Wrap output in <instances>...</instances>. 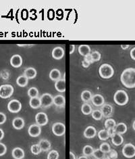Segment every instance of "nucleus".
<instances>
[{
	"label": "nucleus",
	"instance_id": "nucleus-47",
	"mask_svg": "<svg viewBox=\"0 0 135 159\" xmlns=\"http://www.w3.org/2000/svg\"><path fill=\"white\" fill-rule=\"evenodd\" d=\"M75 51V45H70V54H72Z\"/></svg>",
	"mask_w": 135,
	"mask_h": 159
},
{
	"label": "nucleus",
	"instance_id": "nucleus-24",
	"mask_svg": "<svg viewBox=\"0 0 135 159\" xmlns=\"http://www.w3.org/2000/svg\"><path fill=\"white\" fill-rule=\"evenodd\" d=\"M50 78L54 81L59 80L61 79V72L57 69H52L50 73Z\"/></svg>",
	"mask_w": 135,
	"mask_h": 159
},
{
	"label": "nucleus",
	"instance_id": "nucleus-51",
	"mask_svg": "<svg viewBox=\"0 0 135 159\" xmlns=\"http://www.w3.org/2000/svg\"><path fill=\"white\" fill-rule=\"evenodd\" d=\"M77 159H89L87 157L85 156V155H83V156H81L80 157H78Z\"/></svg>",
	"mask_w": 135,
	"mask_h": 159
},
{
	"label": "nucleus",
	"instance_id": "nucleus-12",
	"mask_svg": "<svg viewBox=\"0 0 135 159\" xmlns=\"http://www.w3.org/2000/svg\"><path fill=\"white\" fill-rule=\"evenodd\" d=\"M65 54V51L62 47H55L51 52V56L55 60H61Z\"/></svg>",
	"mask_w": 135,
	"mask_h": 159
},
{
	"label": "nucleus",
	"instance_id": "nucleus-21",
	"mask_svg": "<svg viewBox=\"0 0 135 159\" xmlns=\"http://www.w3.org/2000/svg\"><path fill=\"white\" fill-rule=\"evenodd\" d=\"M37 75V72L35 69H34L33 67H28L24 70L23 75H24L28 79H33L36 77Z\"/></svg>",
	"mask_w": 135,
	"mask_h": 159
},
{
	"label": "nucleus",
	"instance_id": "nucleus-16",
	"mask_svg": "<svg viewBox=\"0 0 135 159\" xmlns=\"http://www.w3.org/2000/svg\"><path fill=\"white\" fill-rule=\"evenodd\" d=\"M97 135L96 129L93 126H88L84 131V136L87 139H92Z\"/></svg>",
	"mask_w": 135,
	"mask_h": 159
},
{
	"label": "nucleus",
	"instance_id": "nucleus-39",
	"mask_svg": "<svg viewBox=\"0 0 135 159\" xmlns=\"http://www.w3.org/2000/svg\"><path fill=\"white\" fill-rule=\"evenodd\" d=\"M91 56H92V59L93 62H98L100 60L101 58V55L99 52L97 51H94L91 53Z\"/></svg>",
	"mask_w": 135,
	"mask_h": 159
},
{
	"label": "nucleus",
	"instance_id": "nucleus-37",
	"mask_svg": "<svg viewBox=\"0 0 135 159\" xmlns=\"http://www.w3.org/2000/svg\"><path fill=\"white\" fill-rule=\"evenodd\" d=\"M99 149L105 154H108L111 150V147L108 143L103 142L101 143L99 147Z\"/></svg>",
	"mask_w": 135,
	"mask_h": 159
},
{
	"label": "nucleus",
	"instance_id": "nucleus-18",
	"mask_svg": "<svg viewBox=\"0 0 135 159\" xmlns=\"http://www.w3.org/2000/svg\"><path fill=\"white\" fill-rule=\"evenodd\" d=\"M55 88L58 92L63 93L66 92V80L65 79H60L59 80L55 81Z\"/></svg>",
	"mask_w": 135,
	"mask_h": 159
},
{
	"label": "nucleus",
	"instance_id": "nucleus-32",
	"mask_svg": "<svg viewBox=\"0 0 135 159\" xmlns=\"http://www.w3.org/2000/svg\"><path fill=\"white\" fill-rule=\"evenodd\" d=\"M91 116L92 118L96 120H100L103 118L102 112H101V110L99 109H96L94 110V111H93L91 113Z\"/></svg>",
	"mask_w": 135,
	"mask_h": 159
},
{
	"label": "nucleus",
	"instance_id": "nucleus-38",
	"mask_svg": "<svg viewBox=\"0 0 135 159\" xmlns=\"http://www.w3.org/2000/svg\"><path fill=\"white\" fill-rule=\"evenodd\" d=\"M59 157V154L58 151L55 150H52L49 152L47 157V159H58Z\"/></svg>",
	"mask_w": 135,
	"mask_h": 159
},
{
	"label": "nucleus",
	"instance_id": "nucleus-13",
	"mask_svg": "<svg viewBox=\"0 0 135 159\" xmlns=\"http://www.w3.org/2000/svg\"><path fill=\"white\" fill-rule=\"evenodd\" d=\"M10 64L14 68H19L22 64V58L19 54L13 55L10 58Z\"/></svg>",
	"mask_w": 135,
	"mask_h": 159
},
{
	"label": "nucleus",
	"instance_id": "nucleus-27",
	"mask_svg": "<svg viewBox=\"0 0 135 159\" xmlns=\"http://www.w3.org/2000/svg\"><path fill=\"white\" fill-rule=\"evenodd\" d=\"M93 95L91 92L89 90H84L83 92L81 93V98L82 101H83L85 103H87L88 102L91 101Z\"/></svg>",
	"mask_w": 135,
	"mask_h": 159
},
{
	"label": "nucleus",
	"instance_id": "nucleus-48",
	"mask_svg": "<svg viewBox=\"0 0 135 159\" xmlns=\"http://www.w3.org/2000/svg\"><path fill=\"white\" fill-rule=\"evenodd\" d=\"M3 137H4V131L0 128V140H2L3 138Z\"/></svg>",
	"mask_w": 135,
	"mask_h": 159
},
{
	"label": "nucleus",
	"instance_id": "nucleus-19",
	"mask_svg": "<svg viewBox=\"0 0 135 159\" xmlns=\"http://www.w3.org/2000/svg\"><path fill=\"white\" fill-rule=\"evenodd\" d=\"M38 143L41 150H42V152H47V151L50 150L51 148V144L50 142L46 139H41Z\"/></svg>",
	"mask_w": 135,
	"mask_h": 159
},
{
	"label": "nucleus",
	"instance_id": "nucleus-40",
	"mask_svg": "<svg viewBox=\"0 0 135 159\" xmlns=\"http://www.w3.org/2000/svg\"><path fill=\"white\" fill-rule=\"evenodd\" d=\"M108 157L110 158V159H117L118 157V152H116L115 150H111L110 151V152H109L108 154Z\"/></svg>",
	"mask_w": 135,
	"mask_h": 159
},
{
	"label": "nucleus",
	"instance_id": "nucleus-1",
	"mask_svg": "<svg viewBox=\"0 0 135 159\" xmlns=\"http://www.w3.org/2000/svg\"><path fill=\"white\" fill-rule=\"evenodd\" d=\"M120 81L122 85L127 88H135V69L128 68L124 70L120 75Z\"/></svg>",
	"mask_w": 135,
	"mask_h": 159
},
{
	"label": "nucleus",
	"instance_id": "nucleus-36",
	"mask_svg": "<svg viewBox=\"0 0 135 159\" xmlns=\"http://www.w3.org/2000/svg\"><path fill=\"white\" fill-rule=\"evenodd\" d=\"M31 152L34 155H39V154H41V152H42V150H41L39 143H37V144H33L31 146Z\"/></svg>",
	"mask_w": 135,
	"mask_h": 159
},
{
	"label": "nucleus",
	"instance_id": "nucleus-45",
	"mask_svg": "<svg viewBox=\"0 0 135 159\" xmlns=\"http://www.w3.org/2000/svg\"><path fill=\"white\" fill-rule=\"evenodd\" d=\"M130 55L131 58L135 60V47L133 48V49H131L130 52Z\"/></svg>",
	"mask_w": 135,
	"mask_h": 159
},
{
	"label": "nucleus",
	"instance_id": "nucleus-6",
	"mask_svg": "<svg viewBox=\"0 0 135 159\" xmlns=\"http://www.w3.org/2000/svg\"><path fill=\"white\" fill-rule=\"evenodd\" d=\"M51 129L53 134L56 136H58V137L63 135L66 133L65 125L60 122L55 123L53 125H52Z\"/></svg>",
	"mask_w": 135,
	"mask_h": 159
},
{
	"label": "nucleus",
	"instance_id": "nucleus-34",
	"mask_svg": "<svg viewBox=\"0 0 135 159\" xmlns=\"http://www.w3.org/2000/svg\"><path fill=\"white\" fill-rule=\"evenodd\" d=\"M27 94H28V96L31 98L38 97V96H39V90L37 89V88H35V87H32V88H31L28 90Z\"/></svg>",
	"mask_w": 135,
	"mask_h": 159
},
{
	"label": "nucleus",
	"instance_id": "nucleus-28",
	"mask_svg": "<svg viewBox=\"0 0 135 159\" xmlns=\"http://www.w3.org/2000/svg\"><path fill=\"white\" fill-rule=\"evenodd\" d=\"M29 79L26 77L24 75H21L19 76L16 79V83L18 86L21 87V88H24V87L28 85Z\"/></svg>",
	"mask_w": 135,
	"mask_h": 159
},
{
	"label": "nucleus",
	"instance_id": "nucleus-5",
	"mask_svg": "<svg viewBox=\"0 0 135 159\" xmlns=\"http://www.w3.org/2000/svg\"><path fill=\"white\" fill-rule=\"evenodd\" d=\"M41 107L43 108H47L50 107L51 106L54 104V97L52 96L51 94L49 93H43L42 96L40 97Z\"/></svg>",
	"mask_w": 135,
	"mask_h": 159
},
{
	"label": "nucleus",
	"instance_id": "nucleus-7",
	"mask_svg": "<svg viewBox=\"0 0 135 159\" xmlns=\"http://www.w3.org/2000/svg\"><path fill=\"white\" fill-rule=\"evenodd\" d=\"M122 154L126 158H131L135 157V146L130 143H126L122 148Z\"/></svg>",
	"mask_w": 135,
	"mask_h": 159
},
{
	"label": "nucleus",
	"instance_id": "nucleus-49",
	"mask_svg": "<svg viewBox=\"0 0 135 159\" xmlns=\"http://www.w3.org/2000/svg\"><path fill=\"white\" fill-rule=\"evenodd\" d=\"M70 159H76L75 154L72 152H70Z\"/></svg>",
	"mask_w": 135,
	"mask_h": 159
},
{
	"label": "nucleus",
	"instance_id": "nucleus-9",
	"mask_svg": "<svg viewBox=\"0 0 135 159\" xmlns=\"http://www.w3.org/2000/svg\"><path fill=\"white\" fill-rule=\"evenodd\" d=\"M35 121L39 126H45L48 123V117L46 113L41 112L37 113L35 116Z\"/></svg>",
	"mask_w": 135,
	"mask_h": 159
},
{
	"label": "nucleus",
	"instance_id": "nucleus-25",
	"mask_svg": "<svg viewBox=\"0 0 135 159\" xmlns=\"http://www.w3.org/2000/svg\"><path fill=\"white\" fill-rule=\"evenodd\" d=\"M29 105L30 107L33 109H37L40 108L41 107L40 98L36 97V98H31L29 101Z\"/></svg>",
	"mask_w": 135,
	"mask_h": 159
},
{
	"label": "nucleus",
	"instance_id": "nucleus-3",
	"mask_svg": "<svg viewBox=\"0 0 135 159\" xmlns=\"http://www.w3.org/2000/svg\"><path fill=\"white\" fill-rule=\"evenodd\" d=\"M99 73L100 77L105 79H110L113 77L114 74V70L110 64H103L99 69Z\"/></svg>",
	"mask_w": 135,
	"mask_h": 159
},
{
	"label": "nucleus",
	"instance_id": "nucleus-44",
	"mask_svg": "<svg viewBox=\"0 0 135 159\" xmlns=\"http://www.w3.org/2000/svg\"><path fill=\"white\" fill-rule=\"evenodd\" d=\"M107 131H108V134H109V135H110V137L111 138V136H113L115 134V130H114V128H111V129H107Z\"/></svg>",
	"mask_w": 135,
	"mask_h": 159
},
{
	"label": "nucleus",
	"instance_id": "nucleus-33",
	"mask_svg": "<svg viewBox=\"0 0 135 159\" xmlns=\"http://www.w3.org/2000/svg\"><path fill=\"white\" fill-rule=\"evenodd\" d=\"M92 156L96 159H103L106 157V154L103 152L99 148H98L94 150V152H93Z\"/></svg>",
	"mask_w": 135,
	"mask_h": 159
},
{
	"label": "nucleus",
	"instance_id": "nucleus-22",
	"mask_svg": "<svg viewBox=\"0 0 135 159\" xmlns=\"http://www.w3.org/2000/svg\"><path fill=\"white\" fill-rule=\"evenodd\" d=\"M111 138L112 143L116 146H120L124 142V138L122 137V135L119 134L115 133L113 136H111Z\"/></svg>",
	"mask_w": 135,
	"mask_h": 159
},
{
	"label": "nucleus",
	"instance_id": "nucleus-42",
	"mask_svg": "<svg viewBox=\"0 0 135 159\" xmlns=\"http://www.w3.org/2000/svg\"><path fill=\"white\" fill-rule=\"evenodd\" d=\"M7 119L6 115L4 114V113L0 112V125H3L6 123Z\"/></svg>",
	"mask_w": 135,
	"mask_h": 159
},
{
	"label": "nucleus",
	"instance_id": "nucleus-52",
	"mask_svg": "<svg viewBox=\"0 0 135 159\" xmlns=\"http://www.w3.org/2000/svg\"><path fill=\"white\" fill-rule=\"evenodd\" d=\"M133 129L135 131V120L133 121Z\"/></svg>",
	"mask_w": 135,
	"mask_h": 159
},
{
	"label": "nucleus",
	"instance_id": "nucleus-50",
	"mask_svg": "<svg viewBox=\"0 0 135 159\" xmlns=\"http://www.w3.org/2000/svg\"><path fill=\"white\" fill-rule=\"evenodd\" d=\"M130 45H121V48L122 49V50H127V49L129 48Z\"/></svg>",
	"mask_w": 135,
	"mask_h": 159
},
{
	"label": "nucleus",
	"instance_id": "nucleus-26",
	"mask_svg": "<svg viewBox=\"0 0 135 159\" xmlns=\"http://www.w3.org/2000/svg\"><path fill=\"white\" fill-rule=\"evenodd\" d=\"M78 52L82 56H86L87 55L91 54V48L87 45H81L78 47Z\"/></svg>",
	"mask_w": 135,
	"mask_h": 159
},
{
	"label": "nucleus",
	"instance_id": "nucleus-15",
	"mask_svg": "<svg viewBox=\"0 0 135 159\" xmlns=\"http://www.w3.org/2000/svg\"><path fill=\"white\" fill-rule=\"evenodd\" d=\"M25 125L24 120L21 118V117H16L12 120V126L17 130H20L22 129H23Z\"/></svg>",
	"mask_w": 135,
	"mask_h": 159
},
{
	"label": "nucleus",
	"instance_id": "nucleus-30",
	"mask_svg": "<svg viewBox=\"0 0 135 159\" xmlns=\"http://www.w3.org/2000/svg\"><path fill=\"white\" fill-rule=\"evenodd\" d=\"M93 152H94V148L91 146L89 145H86L84 146L83 149H82V153L86 157L92 156Z\"/></svg>",
	"mask_w": 135,
	"mask_h": 159
},
{
	"label": "nucleus",
	"instance_id": "nucleus-23",
	"mask_svg": "<svg viewBox=\"0 0 135 159\" xmlns=\"http://www.w3.org/2000/svg\"><path fill=\"white\" fill-rule=\"evenodd\" d=\"M127 128L126 125L124 123H119L118 124H116L115 127H114V130L116 134H119L120 135L124 134L127 131Z\"/></svg>",
	"mask_w": 135,
	"mask_h": 159
},
{
	"label": "nucleus",
	"instance_id": "nucleus-43",
	"mask_svg": "<svg viewBox=\"0 0 135 159\" xmlns=\"http://www.w3.org/2000/svg\"><path fill=\"white\" fill-rule=\"evenodd\" d=\"M84 60H86V61L88 62L89 63H90L91 64L93 63V59H92V56H91V54H89L87 55L86 56H85V57H84Z\"/></svg>",
	"mask_w": 135,
	"mask_h": 159
},
{
	"label": "nucleus",
	"instance_id": "nucleus-31",
	"mask_svg": "<svg viewBox=\"0 0 135 159\" xmlns=\"http://www.w3.org/2000/svg\"><path fill=\"white\" fill-rule=\"evenodd\" d=\"M98 138L100 140L102 141H106V140L108 139L110 137L109 135L108 131L107 129H101L98 132Z\"/></svg>",
	"mask_w": 135,
	"mask_h": 159
},
{
	"label": "nucleus",
	"instance_id": "nucleus-29",
	"mask_svg": "<svg viewBox=\"0 0 135 159\" xmlns=\"http://www.w3.org/2000/svg\"><path fill=\"white\" fill-rule=\"evenodd\" d=\"M93 109L91 105L88 103H84L81 107V112L85 115H89L92 113Z\"/></svg>",
	"mask_w": 135,
	"mask_h": 159
},
{
	"label": "nucleus",
	"instance_id": "nucleus-17",
	"mask_svg": "<svg viewBox=\"0 0 135 159\" xmlns=\"http://www.w3.org/2000/svg\"><path fill=\"white\" fill-rule=\"evenodd\" d=\"M12 156L14 159H23L25 156L24 150L19 147H16L12 151Z\"/></svg>",
	"mask_w": 135,
	"mask_h": 159
},
{
	"label": "nucleus",
	"instance_id": "nucleus-14",
	"mask_svg": "<svg viewBox=\"0 0 135 159\" xmlns=\"http://www.w3.org/2000/svg\"><path fill=\"white\" fill-rule=\"evenodd\" d=\"M91 102L93 104L97 107H100L105 104V100L103 96H101V94H95L94 96H93Z\"/></svg>",
	"mask_w": 135,
	"mask_h": 159
},
{
	"label": "nucleus",
	"instance_id": "nucleus-2",
	"mask_svg": "<svg viewBox=\"0 0 135 159\" xmlns=\"http://www.w3.org/2000/svg\"><path fill=\"white\" fill-rule=\"evenodd\" d=\"M114 100L116 104L119 106H124L127 104L129 100V97L124 90L120 89L116 91L114 96Z\"/></svg>",
	"mask_w": 135,
	"mask_h": 159
},
{
	"label": "nucleus",
	"instance_id": "nucleus-10",
	"mask_svg": "<svg viewBox=\"0 0 135 159\" xmlns=\"http://www.w3.org/2000/svg\"><path fill=\"white\" fill-rule=\"evenodd\" d=\"M28 135L33 138H37L40 135L41 133V126L37 124H33L28 129Z\"/></svg>",
	"mask_w": 135,
	"mask_h": 159
},
{
	"label": "nucleus",
	"instance_id": "nucleus-11",
	"mask_svg": "<svg viewBox=\"0 0 135 159\" xmlns=\"http://www.w3.org/2000/svg\"><path fill=\"white\" fill-rule=\"evenodd\" d=\"M101 111L102 112L103 116L106 117V118H109L113 114L114 108L110 104H104L101 107Z\"/></svg>",
	"mask_w": 135,
	"mask_h": 159
},
{
	"label": "nucleus",
	"instance_id": "nucleus-46",
	"mask_svg": "<svg viewBox=\"0 0 135 159\" xmlns=\"http://www.w3.org/2000/svg\"><path fill=\"white\" fill-rule=\"evenodd\" d=\"M82 66H83L84 68H88L90 65H91V64L86 61V60H83L82 61Z\"/></svg>",
	"mask_w": 135,
	"mask_h": 159
},
{
	"label": "nucleus",
	"instance_id": "nucleus-4",
	"mask_svg": "<svg viewBox=\"0 0 135 159\" xmlns=\"http://www.w3.org/2000/svg\"><path fill=\"white\" fill-rule=\"evenodd\" d=\"M14 89L12 85L10 84H5L0 86V98L3 99H7L12 96Z\"/></svg>",
	"mask_w": 135,
	"mask_h": 159
},
{
	"label": "nucleus",
	"instance_id": "nucleus-41",
	"mask_svg": "<svg viewBox=\"0 0 135 159\" xmlns=\"http://www.w3.org/2000/svg\"><path fill=\"white\" fill-rule=\"evenodd\" d=\"M7 152L6 146L2 142H0V157L3 156Z\"/></svg>",
	"mask_w": 135,
	"mask_h": 159
},
{
	"label": "nucleus",
	"instance_id": "nucleus-8",
	"mask_svg": "<svg viewBox=\"0 0 135 159\" xmlns=\"http://www.w3.org/2000/svg\"><path fill=\"white\" fill-rule=\"evenodd\" d=\"M7 109L12 113L19 112L22 109V104L18 100H12L7 104Z\"/></svg>",
	"mask_w": 135,
	"mask_h": 159
},
{
	"label": "nucleus",
	"instance_id": "nucleus-35",
	"mask_svg": "<svg viewBox=\"0 0 135 159\" xmlns=\"http://www.w3.org/2000/svg\"><path fill=\"white\" fill-rule=\"evenodd\" d=\"M104 125H105V127L106 128V129H108L114 128L116 125V122L114 119L110 118V119H107L106 120Z\"/></svg>",
	"mask_w": 135,
	"mask_h": 159
},
{
	"label": "nucleus",
	"instance_id": "nucleus-20",
	"mask_svg": "<svg viewBox=\"0 0 135 159\" xmlns=\"http://www.w3.org/2000/svg\"><path fill=\"white\" fill-rule=\"evenodd\" d=\"M54 104L58 107H64L66 104V98L62 95H57L54 97Z\"/></svg>",
	"mask_w": 135,
	"mask_h": 159
}]
</instances>
